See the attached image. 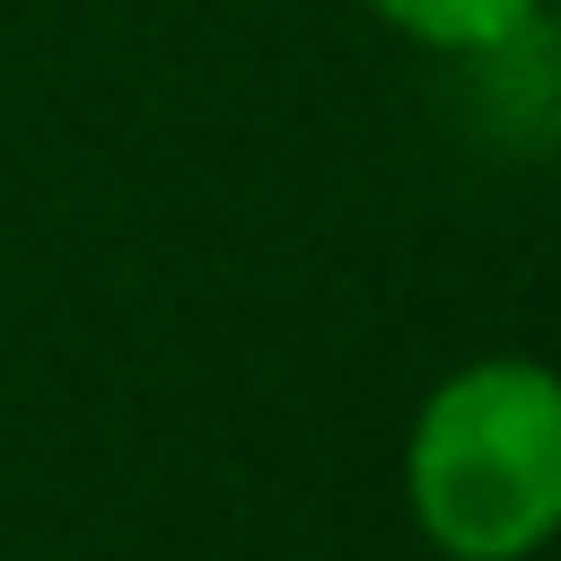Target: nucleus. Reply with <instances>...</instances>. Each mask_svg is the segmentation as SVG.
<instances>
[{
  "label": "nucleus",
  "instance_id": "nucleus-1",
  "mask_svg": "<svg viewBox=\"0 0 561 561\" xmlns=\"http://www.w3.org/2000/svg\"><path fill=\"white\" fill-rule=\"evenodd\" d=\"M412 526L447 561H526L561 535V368L473 359L403 438Z\"/></svg>",
  "mask_w": 561,
  "mask_h": 561
},
{
  "label": "nucleus",
  "instance_id": "nucleus-2",
  "mask_svg": "<svg viewBox=\"0 0 561 561\" xmlns=\"http://www.w3.org/2000/svg\"><path fill=\"white\" fill-rule=\"evenodd\" d=\"M368 9L430 53H508L543 18V0H368Z\"/></svg>",
  "mask_w": 561,
  "mask_h": 561
}]
</instances>
